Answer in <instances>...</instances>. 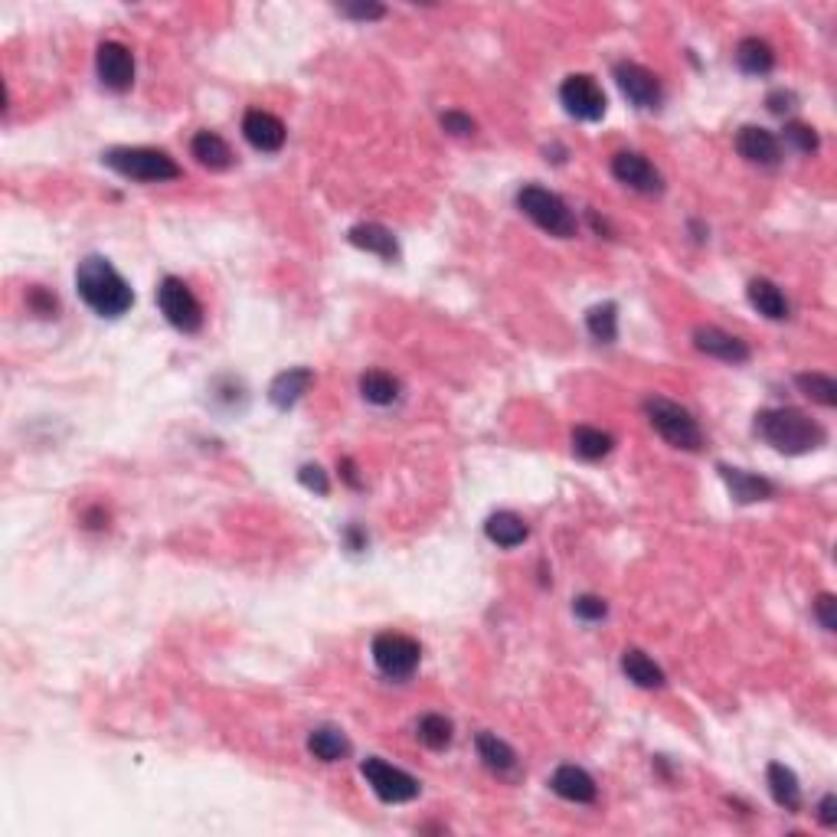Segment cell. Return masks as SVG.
I'll return each instance as SVG.
<instances>
[{"label":"cell","mask_w":837,"mask_h":837,"mask_svg":"<svg viewBox=\"0 0 837 837\" xmlns=\"http://www.w3.org/2000/svg\"><path fill=\"white\" fill-rule=\"evenodd\" d=\"M95 72H99V82L108 92H128L135 86V56H131L128 46L108 40L95 53Z\"/></svg>","instance_id":"10"},{"label":"cell","mask_w":837,"mask_h":837,"mask_svg":"<svg viewBox=\"0 0 837 837\" xmlns=\"http://www.w3.org/2000/svg\"><path fill=\"white\" fill-rule=\"evenodd\" d=\"M550 788H553V795H560L573 805H592L596 802V795H599L592 775L586 769H579V766H560L556 769L550 775Z\"/></svg>","instance_id":"16"},{"label":"cell","mask_w":837,"mask_h":837,"mask_svg":"<svg viewBox=\"0 0 837 837\" xmlns=\"http://www.w3.org/2000/svg\"><path fill=\"white\" fill-rule=\"evenodd\" d=\"M818 818H821L824 828H834V824H837V798H834V795H824V798H821Z\"/></svg>","instance_id":"41"},{"label":"cell","mask_w":837,"mask_h":837,"mask_svg":"<svg viewBox=\"0 0 837 837\" xmlns=\"http://www.w3.org/2000/svg\"><path fill=\"white\" fill-rule=\"evenodd\" d=\"M834 609H837V599L831 596V592H821V596L815 599V615H818V622H821L824 632H837V615H834Z\"/></svg>","instance_id":"37"},{"label":"cell","mask_w":837,"mask_h":837,"mask_svg":"<svg viewBox=\"0 0 837 837\" xmlns=\"http://www.w3.org/2000/svg\"><path fill=\"white\" fill-rule=\"evenodd\" d=\"M612 174H615L618 184L632 187L638 193H648V197L664 190V177L658 174V167H654L648 157H641L635 151H618L612 157Z\"/></svg>","instance_id":"12"},{"label":"cell","mask_w":837,"mask_h":837,"mask_svg":"<svg viewBox=\"0 0 837 837\" xmlns=\"http://www.w3.org/2000/svg\"><path fill=\"white\" fill-rule=\"evenodd\" d=\"M308 752L321 762H341L350 756V739L337 726H318L308 736Z\"/></svg>","instance_id":"23"},{"label":"cell","mask_w":837,"mask_h":837,"mask_svg":"<svg viewBox=\"0 0 837 837\" xmlns=\"http://www.w3.org/2000/svg\"><path fill=\"white\" fill-rule=\"evenodd\" d=\"M341 475H344V481L350 484V488H360V478H357V465L350 462V458H344V462H341Z\"/></svg>","instance_id":"43"},{"label":"cell","mask_w":837,"mask_h":837,"mask_svg":"<svg viewBox=\"0 0 837 837\" xmlns=\"http://www.w3.org/2000/svg\"><path fill=\"white\" fill-rule=\"evenodd\" d=\"M785 144H792L798 154H815L818 135H815V128L802 125V121H792V125H785Z\"/></svg>","instance_id":"33"},{"label":"cell","mask_w":837,"mask_h":837,"mask_svg":"<svg viewBox=\"0 0 837 837\" xmlns=\"http://www.w3.org/2000/svg\"><path fill=\"white\" fill-rule=\"evenodd\" d=\"M190 151L203 167H210V171H226V167H233V151H229V144L216 135V131H200V135L190 141Z\"/></svg>","instance_id":"25"},{"label":"cell","mask_w":837,"mask_h":837,"mask_svg":"<svg viewBox=\"0 0 837 837\" xmlns=\"http://www.w3.org/2000/svg\"><path fill=\"white\" fill-rule=\"evenodd\" d=\"M573 612H576V618H582V622H602V618L609 615V605H605V599H599V596H579L573 602Z\"/></svg>","instance_id":"34"},{"label":"cell","mask_w":837,"mask_h":837,"mask_svg":"<svg viewBox=\"0 0 837 837\" xmlns=\"http://www.w3.org/2000/svg\"><path fill=\"white\" fill-rule=\"evenodd\" d=\"M373 664L380 667L383 677L390 681H409L416 674V667L422 661V645L416 638L399 635V632H380L370 645Z\"/></svg>","instance_id":"6"},{"label":"cell","mask_w":837,"mask_h":837,"mask_svg":"<svg viewBox=\"0 0 837 837\" xmlns=\"http://www.w3.org/2000/svg\"><path fill=\"white\" fill-rule=\"evenodd\" d=\"M478 746V756L484 759V766L497 775H514L517 772V752L504 743V739H497L494 733H478L475 739Z\"/></svg>","instance_id":"26"},{"label":"cell","mask_w":837,"mask_h":837,"mask_svg":"<svg viewBox=\"0 0 837 837\" xmlns=\"http://www.w3.org/2000/svg\"><path fill=\"white\" fill-rule=\"evenodd\" d=\"M416 736H419V743L432 749V752H442L452 746V739H455V726L448 717H442V713H426V717L419 720L416 726Z\"/></svg>","instance_id":"29"},{"label":"cell","mask_w":837,"mask_h":837,"mask_svg":"<svg viewBox=\"0 0 837 837\" xmlns=\"http://www.w3.org/2000/svg\"><path fill=\"white\" fill-rule=\"evenodd\" d=\"M736 66L746 72V76H766L775 66V53L766 40H759V36H746V40H739L736 46Z\"/></svg>","instance_id":"24"},{"label":"cell","mask_w":837,"mask_h":837,"mask_svg":"<svg viewBox=\"0 0 837 837\" xmlns=\"http://www.w3.org/2000/svg\"><path fill=\"white\" fill-rule=\"evenodd\" d=\"M102 161L115 174L141 180V184H167V180L180 177V164L157 148H112L102 154Z\"/></svg>","instance_id":"3"},{"label":"cell","mask_w":837,"mask_h":837,"mask_svg":"<svg viewBox=\"0 0 837 837\" xmlns=\"http://www.w3.org/2000/svg\"><path fill=\"white\" fill-rule=\"evenodd\" d=\"M517 206L524 210L527 220L537 223L543 233H550L556 239H569L576 236V216L573 210L563 203V197H556L553 190L547 187H537V184H527L520 187L517 193Z\"/></svg>","instance_id":"5"},{"label":"cell","mask_w":837,"mask_h":837,"mask_svg":"<svg viewBox=\"0 0 837 837\" xmlns=\"http://www.w3.org/2000/svg\"><path fill=\"white\" fill-rule=\"evenodd\" d=\"M157 308H161L167 324H174L184 334H197L203 327V305L184 278L177 275L161 278V285H157Z\"/></svg>","instance_id":"7"},{"label":"cell","mask_w":837,"mask_h":837,"mask_svg":"<svg viewBox=\"0 0 837 837\" xmlns=\"http://www.w3.org/2000/svg\"><path fill=\"white\" fill-rule=\"evenodd\" d=\"M341 14L344 17H354V20H380L383 17V7L380 4H344Z\"/></svg>","instance_id":"39"},{"label":"cell","mask_w":837,"mask_h":837,"mask_svg":"<svg viewBox=\"0 0 837 837\" xmlns=\"http://www.w3.org/2000/svg\"><path fill=\"white\" fill-rule=\"evenodd\" d=\"M766 782H769V792L775 798V805L785 808V811H798L802 808V785H798L795 772L782 766V762H772L766 769Z\"/></svg>","instance_id":"21"},{"label":"cell","mask_w":837,"mask_h":837,"mask_svg":"<svg viewBox=\"0 0 837 837\" xmlns=\"http://www.w3.org/2000/svg\"><path fill=\"white\" fill-rule=\"evenodd\" d=\"M766 105H769V112H775V115H785V112H792V108H795V95H792V92H785V89H779V92H772V95H769Z\"/></svg>","instance_id":"40"},{"label":"cell","mask_w":837,"mask_h":837,"mask_svg":"<svg viewBox=\"0 0 837 837\" xmlns=\"http://www.w3.org/2000/svg\"><path fill=\"white\" fill-rule=\"evenodd\" d=\"M720 478L726 481V488L736 497L739 504H759V501H769L775 494V484L762 475H752V471L743 468H730V465H720Z\"/></svg>","instance_id":"17"},{"label":"cell","mask_w":837,"mask_h":837,"mask_svg":"<svg viewBox=\"0 0 837 837\" xmlns=\"http://www.w3.org/2000/svg\"><path fill=\"white\" fill-rule=\"evenodd\" d=\"M612 445H615V439L602 429H592V426L573 429V452L579 458H586V462H599V458L612 452Z\"/></svg>","instance_id":"30"},{"label":"cell","mask_w":837,"mask_h":837,"mask_svg":"<svg viewBox=\"0 0 837 837\" xmlns=\"http://www.w3.org/2000/svg\"><path fill=\"white\" fill-rule=\"evenodd\" d=\"M484 533H488V540L497 543V547L514 550V547H520V543L530 537V527L524 524V517L514 514V511H497V514L488 517Z\"/></svg>","instance_id":"20"},{"label":"cell","mask_w":837,"mask_h":837,"mask_svg":"<svg viewBox=\"0 0 837 837\" xmlns=\"http://www.w3.org/2000/svg\"><path fill=\"white\" fill-rule=\"evenodd\" d=\"M586 327H589V334L596 337L599 344H612L615 337H618V308L612 305V301H605V305L589 308V314H586Z\"/></svg>","instance_id":"32"},{"label":"cell","mask_w":837,"mask_h":837,"mask_svg":"<svg viewBox=\"0 0 837 837\" xmlns=\"http://www.w3.org/2000/svg\"><path fill=\"white\" fill-rule=\"evenodd\" d=\"M27 301H30V308H33L36 314H43V318H53L56 308H59L56 295H50V291H46L43 285H33L30 295H27Z\"/></svg>","instance_id":"36"},{"label":"cell","mask_w":837,"mask_h":837,"mask_svg":"<svg viewBox=\"0 0 837 837\" xmlns=\"http://www.w3.org/2000/svg\"><path fill=\"white\" fill-rule=\"evenodd\" d=\"M347 239L354 242L357 249H363V252H373V256H380L383 262H396V259H399L396 236H393L386 226H380V223H357V226L347 233Z\"/></svg>","instance_id":"19"},{"label":"cell","mask_w":837,"mask_h":837,"mask_svg":"<svg viewBox=\"0 0 837 837\" xmlns=\"http://www.w3.org/2000/svg\"><path fill=\"white\" fill-rule=\"evenodd\" d=\"M749 305L759 314H766L769 321H785L788 318V301L779 291V285L769 278H752L749 282Z\"/></svg>","instance_id":"22"},{"label":"cell","mask_w":837,"mask_h":837,"mask_svg":"<svg viewBox=\"0 0 837 837\" xmlns=\"http://www.w3.org/2000/svg\"><path fill=\"white\" fill-rule=\"evenodd\" d=\"M298 481L305 484L308 491L318 494V497H324L327 491H331V481H327V475H324V468H321V465H301V471H298Z\"/></svg>","instance_id":"35"},{"label":"cell","mask_w":837,"mask_h":837,"mask_svg":"<svg viewBox=\"0 0 837 837\" xmlns=\"http://www.w3.org/2000/svg\"><path fill=\"white\" fill-rule=\"evenodd\" d=\"M442 128L448 131V135H455V138H468V135H475L478 125L468 115H462V112H445L442 115Z\"/></svg>","instance_id":"38"},{"label":"cell","mask_w":837,"mask_h":837,"mask_svg":"<svg viewBox=\"0 0 837 837\" xmlns=\"http://www.w3.org/2000/svg\"><path fill=\"white\" fill-rule=\"evenodd\" d=\"M736 151H739V157H746L749 164H759V167H775V164H779V138H775L772 131L759 128V125L739 128Z\"/></svg>","instance_id":"15"},{"label":"cell","mask_w":837,"mask_h":837,"mask_svg":"<svg viewBox=\"0 0 837 837\" xmlns=\"http://www.w3.org/2000/svg\"><path fill=\"white\" fill-rule=\"evenodd\" d=\"M615 82H618V89L628 95V102L638 105V108H648V112L651 108H658L661 99H664L661 79L641 63H618L615 66Z\"/></svg>","instance_id":"11"},{"label":"cell","mask_w":837,"mask_h":837,"mask_svg":"<svg viewBox=\"0 0 837 837\" xmlns=\"http://www.w3.org/2000/svg\"><path fill=\"white\" fill-rule=\"evenodd\" d=\"M311 383H314V373L308 367H288L282 370L272 380L269 386V403L275 409H291L298 403L301 396H305L311 390Z\"/></svg>","instance_id":"18"},{"label":"cell","mask_w":837,"mask_h":837,"mask_svg":"<svg viewBox=\"0 0 837 837\" xmlns=\"http://www.w3.org/2000/svg\"><path fill=\"white\" fill-rule=\"evenodd\" d=\"M645 416L651 422V429L661 435L667 445L684 448V452H697L703 445V432L697 426V419L681 403H671L664 396H648L645 399Z\"/></svg>","instance_id":"4"},{"label":"cell","mask_w":837,"mask_h":837,"mask_svg":"<svg viewBox=\"0 0 837 837\" xmlns=\"http://www.w3.org/2000/svg\"><path fill=\"white\" fill-rule=\"evenodd\" d=\"M622 671H625L628 681H635L638 687H645V690L664 687V671L648 658L645 651H638V648H628L622 654Z\"/></svg>","instance_id":"28"},{"label":"cell","mask_w":837,"mask_h":837,"mask_svg":"<svg viewBox=\"0 0 837 837\" xmlns=\"http://www.w3.org/2000/svg\"><path fill=\"white\" fill-rule=\"evenodd\" d=\"M795 383H798V390H802L811 403H821V406H837V383H834V376L828 373H798L795 376Z\"/></svg>","instance_id":"31"},{"label":"cell","mask_w":837,"mask_h":837,"mask_svg":"<svg viewBox=\"0 0 837 837\" xmlns=\"http://www.w3.org/2000/svg\"><path fill=\"white\" fill-rule=\"evenodd\" d=\"M242 135H246V141H249L256 151L275 154V151H282L288 131H285V125H282V118H275L272 112H262V108H249L246 118H242Z\"/></svg>","instance_id":"13"},{"label":"cell","mask_w":837,"mask_h":837,"mask_svg":"<svg viewBox=\"0 0 837 837\" xmlns=\"http://www.w3.org/2000/svg\"><path fill=\"white\" fill-rule=\"evenodd\" d=\"M756 432L762 442H769L775 452H782V455H808L828 439L815 419L792 406L762 409L756 416Z\"/></svg>","instance_id":"2"},{"label":"cell","mask_w":837,"mask_h":837,"mask_svg":"<svg viewBox=\"0 0 837 837\" xmlns=\"http://www.w3.org/2000/svg\"><path fill=\"white\" fill-rule=\"evenodd\" d=\"M105 520H108V514H102V511H89V514H86V527H95V530H99V527H105Z\"/></svg>","instance_id":"44"},{"label":"cell","mask_w":837,"mask_h":837,"mask_svg":"<svg viewBox=\"0 0 837 837\" xmlns=\"http://www.w3.org/2000/svg\"><path fill=\"white\" fill-rule=\"evenodd\" d=\"M344 543H347V547L354 550V553L367 550V533H363V530H360L357 524H350V527L344 530Z\"/></svg>","instance_id":"42"},{"label":"cell","mask_w":837,"mask_h":837,"mask_svg":"<svg viewBox=\"0 0 837 837\" xmlns=\"http://www.w3.org/2000/svg\"><path fill=\"white\" fill-rule=\"evenodd\" d=\"M399 393H403V386L393 373H383V370H367L360 376V396L367 399L370 406H393Z\"/></svg>","instance_id":"27"},{"label":"cell","mask_w":837,"mask_h":837,"mask_svg":"<svg viewBox=\"0 0 837 837\" xmlns=\"http://www.w3.org/2000/svg\"><path fill=\"white\" fill-rule=\"evenodd\" d=\"M694 347L700 354L717 357L723 363H746L749 360V344L743 337H736L730 331H720V327H697L694 331Z\"/></svg>","instance_id":"14"},{"label":"cell","mask_w":837,"mask_h":837,"mask_svg":"<svg viewBox=\"0 0 837 837\" xmlns=\"http://www.w3.org/2000/svg\"><path fill=\"white\" fill-rule=\"evenodd\" d=\"M360 775L367 779V785L376 792V798L386 802V805L412 802V798H419V792H422L419 779H412L409 772L396 769V766H390V762H383V759H376V756L363 759Z\"/></svg>","instance_id":"8"},{"label":"cell","mask_w":837,"mask_h":837,"mask_svg":"<svg viewBox=\"0 0 837 837\" xmlns=\"http://www.w3.org/2000/svg\"><path fill=\"white\" fill-rule=\"evenodd\" d=\"M79 298L99 314V318H121L135 305V291L125 282V275L102 256H86L76 269Z\"/></svg>","instance_id":"1"},{"label":"cell","mask_w":837,"mask_h":837,"mask_svg":"<svg viewBox=\"0 0 837 837\" xmlns=\"http://www.w3.org/2000/svg\"><path fill=\"white\" fill-rule=\"evenodd\" d=\"M560 102L573 118L579 121H599L605 115V92L599 89V82L586 76V72H576V76H566V82L560 86Z\"/></svg>","instance_id":"9"}]
</instances>
